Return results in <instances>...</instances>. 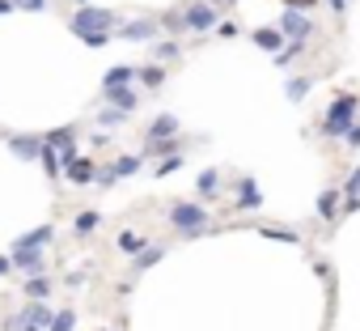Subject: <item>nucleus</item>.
<instances>
[{"instance_id": "obj_1", "label": "nucleus", "mask_w": 360, "mask_h": 331, "mask_svg": "<svg viewBox=\"0 0 360 331\" xmlns=\"http://www.w3.org/2000/svg\"><path fill=\"white\" fill-rule=\"evenodd\" d=\"M119 22H123V13H119V9L81 5V9L68 18V30H72L77 39H89V35H115V30H119Z\"/></svg>"}, {"instance_id": "obj_2", "label": "nucleus", "mask_w": 360, "mask_h": 331, "mask_svg": "<svg viewBox=\"0 0 360 331\" xmlns=\"http://www.w3.org/2000/svg\"><path fill=\"white\" fill-rule=\"evenodd\" d=\"M356 115H360V98L356 94H335L330 98V106H326V115H322V123H318V132L326 136V140H343V132L356 123Z\"/></svg>"}, {"instance_id": "obj_3", "label": "nucleus", "mask_w": 360, "mask_h": 331, "mask_svg": "<svg viewBox=\"0 0 360 331\" xmlns=\"http://www.w3.org/2000/svg\"><path fill=\"white\" fill-rule=\"evenodd\" d=\"M165 225L183 238V234L208 230V225H212V213H208V204H200V200H174V204L165 208Z\"/></svg>"}, {"instance_id": "obj_4", "label": "nucleus", "mask_w": 360, "mask_h": 331, "mask_svg": "<svg viewBox=\"0 0 360 331\" xmlns=\"http://www.w3.org/2000/svg\"><path fill=\"white\" fill-rule=\"evenodd\" d=\"M221 9L217 5H208V0H191V5H183V26H187V35L191 39H212V30L221 26Z\"/></svg>"}, {"instance_id": "obj_5", "label": "nucleus", "mask_w": 360, "mask_h": 331, "mask_svg": "<svg viewBox=\"0 0 360 331\" xmlns=\"http://www.w3.org/2000/svg\"><path fill=\"white\" fill-rule=\"evenodd\" d=\"M43 144L47 149H56V157H60V170L72 161V157H81V127L77 123H64V127H51V132H43Z\"/></svg>"}, {"instance_id": "obj_6", "label": "nucleus", "mask_w": 360, "mask_h": 331, "mask_svg": "<svg viewBox=\"0 0 360 331\" xmlns=\"http://www.w3.org/2000/svg\"><path fill=\"white\" fill-rule=\"evenodd\" d=\"M276 30L284 35V43H305V47H309V39L318 35L314 18H309V13H297V9H284V13L276 18Z\"/></svg>"}, {"instance_id": "obj_7", "label": "nucleus", "mask_w": 360, "mask_h": 331, "mask_svg": "<svg viewBox=\"0 0 360 331\" xmlns=\"http://www.w3.org/2000/svg\"><path fill=\"white\" fill-rule=\"evenodd\" d=\"M115 39L119 43H144V47H153L157 39H161V26H157V18H123L119 22V30H115Z\"/></svg>"}, {"instance_id": "obj_8", "label": "nucleus", "mask_w": 360, "mask_h": 331, "mask_svg": "<svg viewBox=\"0 0 360 331\" xmlns=\"http://www.w3.org/2000/svg\"><path fill=\"white\" fill-rule=\"evenodd\" d=\"M178 132H183V123H178L174 111H161V115H153V119L140 127L144 144H153V140H178Z\"/></svg>"}, {"instance_id": "obj_9", "label": "nucleus", "mask_w": 360, "mask_h": 331, "mask_svg": "<svg viewBox=\"0 0 360 331\" xmlns=\"http://www.w3.org/2000/svg\"><path fill=\"white\" fill-rule=\"evenodd\" d=\"M5 144H9L13 157H22V161H39L43 136H34V132H5Z\"/></svg>"}, {"instance_id": "obj_10", "label": "nucleus", "mask_w": 360, "mask_h": 331, "mask_svg": "<svg viewBox=\"0 0 360 331\" xmlns=\"http://www.w3.org/2000/svg\"><path fill=\"white\" fill-rule=\"evenodd\" d=\"M259 208H263L259 179H255V175H242V179H238V204H233V213H259Z\"/></svg>"}, {"instance_id": "obj_11", "label": "nucleus", "mask_w": 360, "mask_h": 331, "mask_svg": "<svg viewBox=\"0 0 360 331\" xmlns=\"http://www.w3.org/2000/svg\"><path fill=\"white\" fill-rule=\"evenodd\" d=\"M165 255H169V242H148V246L131 259V280H136V276H144V272H153Z\"/></svg>"}, {"instance_id": "obj_12", "label": "nucleus", "mask_w": 360, "mask_h": 331, "mask_svg": "<svg viewBox=\"0 0 360 331\" xmlns=\"http://www.w3.org/2000/svg\"><path fill=\"white\" fill-rule=\"evenodd\" d=\"M94 175H98V166H94V157H85V153H81V157H72V161L64 166V179H68L72 187H89V183H94Z\"/></svg>"}, {"instance_id": "obj_13", "label": "nucleus", "mask_w": 360, "mask_h": 331, "mask_svg": "<svg viewBox=\"0 0 360 331\" xmlns=\"http://www.w3.org/2000/svg\"><path fill=\"white\" fill-rule=\"evenodd\" d=\"M165 77H169V68H161V64H136V81H140V94H157V89H165Z\"/></svg>"}, {"instance_id": "obj_14", "label": "nucleus", "mask_w": 360, "mask_h": 331, "mask_svg": "<svg viewBox=\"0 0 360 331\" xmlns=\"http://www.w3.org/2000/svg\"><path fill=\"white\" fill-rule=\"evenodd\" d=\"M56 238V225L47 221V225H39V230H30V234H22V238H13L9 242V251H47V242Z\"/></svg>"}, {"instance_id": "obj_15", "label": "nucleus", "mask_w": 360, "mask_h": 331, "mask_svg": "<svg viewBox=\"0 0 360 331\" xmlns=\"http://www.w3.org/2000/svg\"><path fill=\"white\" fill-rule=\"evenodd\" d=\"M13 259V272H26V276H39L47 268V251H5Z\"/></svg>"}, {"instance_id": "obj_16", "label": "nucleus", "mask_w": 360, "mask_h": 331, "mask_svg": "<svg viewBox=\"0 0 360 331\" xmlns=\"http://www.w3.org/2000/svg\"><path fill=\"white\" fill-rule=\"evenodd\" d=\"M136 81V64H110L106 73H102V94H110V89H127Z\"/></svg>"}, {"instance_id": "obj_17", "label": "nucleus", "mask_w": 360, "mask_h": 331, "mask_svg": "<svg viewBox=\"0 0 360 331\" xmlns=\"http://www.w3.org/2000/svg\"><path fill=\"white\" fill-rule=\"evenodd\" d=\"M102 102H106L110 111H123V115H131V111L140 106V89H136V85H127V89H110V94H102Z\"/></svg>"}, {"instance_id": "obj_18", "label": "nucleus", "mask_w": 360, "mask_h": 331, "mask_svg": "<svg viewBox=\"0 0 360 331\" xmlns=\"http://www.w3.org/2000/svg\"><path fill=\"white\" fill-rule=\"evenodd\" d=\"M148 51H153V64H161V68H169V64L183 60V43H178V39H157Z\"/></svg>"}, {"instance_id": "obj_19", "label": "nucleus", "mask_w": 360, "mask_h": 331, "mask_svg": "<svg viewBox=\"0 0 360 331\" xmlns=\"http://www.w3.org/2000/svg\"><path fill=\"white\" fill-rule=\"evenodd\" d=\"M174 153H187V144H183V140H153V144L140 149V161H165V157H174Z\"/></svg>"}, {"instance_id": "obj_20", "label": "nucleus", "mask_w": 360, "mask_h": 331, "mask_svg": "<svg viewBox=\"0 0 360 331\" xmlns=\"http://www.w3.org/2000/svg\"><path fill=\"white\" fill-rule=\"evenodd\" d=\"M250 43H255L259 51H267V56H276V51L284 47V35H280L276 26H255V30H250Z\"/></svg>"}, {"instance_id": "obj_21", "label": "nucleus", "mask_w": 360, "mask_h": 331, "mask_svg": "<svg viewBox=\"0 0 360 331\" xmlns=\"http://www.w3.org/2000/svg\"><path fill=\"white\" fill-rule=\"evenodd\" d=\"M339 204H343V196H339V187H322L318 192V221H339Z\"/></svg>"}, {"instance_id": "obj_22", "label": "nucleus", "mask_w": 360, "mask_h": 331, "mask_svg": "<svg viewBox=\"0 0 360 331\" xmlns=\"http://www.w3.org/2000/svg\"><path fill=\"white\" fill-rule=\"evenodd\" d=\"M106 166H110V175L123 183V179H136V175H140V166H144V161H140V153H119V157L106 161Z\"/></svg>"}, {"instance_id": "obj_23", "label": "nucleus", "mask_w": 360, "mask_h": 331, "mask_svg": "<svg viewBox=\"0 0 360 331\" xmlns=\"http://www.w3.org/2000/svg\"><path fill=\"white\" fill-rule=\"evenodd\" d=\"M221 192H225V183H221V170H204V175L195 179V196H200V204L217 200Z\"/></svg>"}, {"instance_id": "obj_24", "label": "nucleus", "mask_w": 360, "mask_h": 331, "mask_svg": "<svg viewBox=\"0 0 360 331\" xmlns=\"http://www.w3.org/2000/svg\"><path fill=\"white\" fill-rule=\"evenodd\" d=\"M144 246H148V238H144L140 230H119V238H115V251H119V255H127V259H136Z\"/></svg>"}, {"instance_id": "obj_25", "label": "nucleus", "mask_w": 360, "mask_h": 331, "mask_svg": "<svg viewBox=\"0 0 360 331\" xmlns=\"http://www.w3.org/2000/svg\"><path fill=\"white\" fill-rule=\"evenodd\" d=\"M22 293H26L30 301H47V297L56 293V280L43 276V272H39V276H26V280H22Z\"/></svg>"}, {"instance_id": "obj_26", "label": "nucleus", "mask_w": 360, "mask_h": 331, "mask_svg": "<svg viewBox=\"0 0 360 331\" xmlns=\"http://www.w3.org/2000/svg\"><path fill=\"white\" fill-rule=\"evenodd\" d=\"M157 26H161L169 39L187 35V26H183V5H178V9H161V13H157Z\"/></svg>"}, {"instance_id": "obj_27", "label": "nucleus", "mask_w": 360, "mask_h": 331, "mask_svg": "<svg viewBox=\"0 0 360 331\" xmlns=\"http://www.w3.org/2000/svg\"><path fill=\"white\" fill-rule=\"evenodd\" d=\"M309 89H314V77H309V73H301V77H288V81H284V98H288V102H305V98H309Z\"/></svg>"}, {"instance_id": "obj_28", "label": "nucleus", "mask_w": 360, "mask_h": 331, "mask_svg": "<svg viewBox=\"0 0 360 331\" xmlns=\"http://www.w3.org/2000/svg\"><path fill=\"white\" fill-rule=\"evenodd\" d=\"M98 225H102V213H98V208H81V213L72 217V234H77V238H89Z\"/></svg>"}, {"instance_id": "obj_29", "label": "nucleus", "mask_w": 360, "mask_h": 331, "mask_svg": "<svg viewBox=\"0 0 360 331\" xmlns=\"http://www.w3.org/2000/svg\"><path fill=\"white\" fill-rule=\"evenodd\" d=\"M305 51H309L305 43H284V47H280V51H276L271 60H276V68H292V64H297V60H301Z\"/></svg>"}, {"instance_id": "obj_30", "label": "nucleus", "mask_w": 360, "mask_h": 331, "mask_svg": "<svg viewBox=\"0 0 360 331\" xmlns=\"http://www.w3.org/2000/svg\"><path fill=\"white\" fill-rule=\"evenodd\" d=\"M263 238H276V242H288V246H301V234L297 230H284V225H259Z\"/></svg>"}, {"instance_id": "obj_31", "label": "nucleus", "mask_w": 360, "mask_h": 331, "mask_svg": "<svg viewBox=\"0 0 360 331\" xmlns=\"http://www.w3.org/2000/svg\"><path fill=\"white\" fill-rule=\"evenodd\" d=\"M183 161H187V153H174V157H165V161L153 166V175H157V179H169V175L183 170Z\"/></svg>"}, {"instance_id": "obj_32", "label": "nucleus", "mask_w": 360, "mask_h": 331, "mask_svg": "<svg viewBox=\"0 0 360 331\" xmlns=\"http://www.w3.org/2000/svg\"><path fill=\"white\" fill-rule=\"evenodd\" d=\"M47 331H77V310H56Z\"/></svg>"}, {"instance_id": "obj_33", "label": "nucleus", "mask_w": 360, "mask_h": 331, "mask_svg": "<svg viewBox=\"0 0 360 331\" xmlns=\"http://www.w3.org/2000/svg\"><path fill=\"white\" fill-rule=\"evenodd\" d=\"M339 196H343V200H356V196H360V166H356V170H352V175L343 179V187H339Z\"/></svg>"}, {"instance_id": "obj_34", "label": "nucleus", "mask_w": 360, "mask_h": 331, "mask_svg": "<svg viewBox=\"0 0 360 331\" xmlns=\"http://www.w3.org/2000/svg\"><path fill=\"white\" fill-rule=\"evenodd\" d=\"M94 119H98V123H102V127H119V123H127V119H131V115H123V111H110V106H106V111H98V115H94Z\"/></svg>"}, {"instance_id": "obj_35", "label": "nucleus", "mask_w": 360, "mask_h": 331, "mask_svg": "<svg viewBox=\"0 0 360 331\" xmlns=\"http://www.w3.org/2000/svg\"><path fill=\"white\" fill-rule=\"evenodd\" d=\"M13 9H18V13H47L51 0H13Z\"/></svg>"}, {"instance_id": "obj_36", "label": "nucleus", "mask_w": 360, "mask_h": 331, "mask_svg": "<svg viewBox=\"0 0 360 331\" xmlns=\"http://www.w3.org/2000/svg\"><path fill=\"white\" fill-rule=\"evenodd\" d=\"M212 35H217V39H238V35H242V26H238V22H229V18H221V26H217Z\"/></svg>"}, {"instance_id": "obj_37", "label": "nucleus", "mask_w": 360, "mask_h": 331, "mask_svg": "<svg viewBox=\"0 0 360 331\" xmlns=\"http://www.w3.org/2000/svg\"><path fill=\"white\" fill-rule=\"evenodd\" d=\"M280 5H284V9H297V13H309V9L322 5V0H280Z\"/></svg>"}, {"instance_id": "obj_38", "label": "nucleus", "mask_w": 360, "mask_h": 331, "mask_svg": "<svg viewBox=\"0 0 360 331\" xmlns=\"http://www.w3.org/2000/svg\"><path fill=\"white\" fill-rule=\"evenodd\" d=\"M314 272L326 280V289H335V272H330V263H326V259H314Z\"/></svg>"}, {"instance_id": "obj_39", "label": "nucleus", "mask_w": 360, "mask_h": 331, "mask_svg": "<svg viewBox=\"0 0 360 331\" xmlns=\"http://www.w3.org/2000/svg\"><path fill=\"white\" fill-rule=\"evenodd\" d=\"M81 43L98 51V47H110V43H115V35H89V39H81Z\"/></svg>"}, {"instance_id": "obj_40", "label": "nucleus", "mask_w": 360, "mask_h": 331, "mask_svg": "<svg viewBox=\"0 0 360 331\" xmlns=\"http://www.w3.org/2000/svg\"><path fill=\"white\" fill-rule=\"evenodd\" d=\"M343 149H360V123H352V127L343 132Z\"/></svg>"}, {"instance_id": "obj_41", "label": "nucleus", "mask_w": 360, "mask_h": 331, "mask_svg": "<svg viewBox=\"0 0 360 331\" xmlns=\"http://www.w3.org/2000/svg\"><path fill=\"white\" fill-rule=\"evenodd\" d=\"M326 5H330V13H335V18H343V13H347V5H352V0H326Z\"/></svg>"}, {"instance_id": "obj_42", "label": "nucleus", "mask_w": 360, "mask_h": 331, "mask_svg": "<svg viewBox=\"0 0 360 331\" xmlns=\"http://www.w3.org/2000/svg\"><path fill=\"white\" fill-rule=\"evenodd\" d=\"M0 276H13V259L5 251H0Z\"/></svg>"}, {"instance_id": "obj_43", "label": "nucleus", "mask_w": 360, "mask_h": 331, "mask_svg": "<svg viewBox=\"0 0 360 331\" xmlns=\"http://www.w3.org/2000/svg\"><path fill=\"white\" fill-rule=\"evenodd\" d=\"M208 5H217V9H221V13H229V9H233V5H238V0H208Z\"/></svg>"}, {"instance_id": "obj_44", "label": "nucleus", "mask_w": 360, "mask_h": 331, "mask_svg": "<svg viewBox=\"0 0 360 331\" xmlns=\"http://www.w3.org/2000/svg\"><path fill=\"white\" fill-rule=\"evenodd\" d=\"M9 13H18V9H13V0H0V18H9Z\"/></svg>"}, {"instance_id": "obj_45", "label": "nucleus", "mask_w": 360, "mask_h": 331, "mask_svg": "<svg viewBox=\"0 0 360 331\" xmlns=\"http://www.w3.org/2000/svg\"><path fill=\"white\" fill-rule=\"evenodd\" d=\"M81 5H89V0H77V9H81Z\"/></svg>"}, {"instance_id": "obj_46", "label": "nucleus", "mask_w": 360, "mask_h": 331, "mask_svg": "<svg viewBox=\"0 0 360 331\" xmlns=\"http://www.w3.org/2000/svg\"><path fill=\"white\" fill-rule=\"evenodd\" d=\"M98 331H115V327H98Z\"/></svg>"}, {"instance_id": "obj_47", "label": "nucleus", "mask_w": 360, "mask_h": 331, "mask_svg": "<svg viewBox=\"0 0 360 331\" xmlns=\"http://www.w3.org/2000/svg\"><path fill=\"white\" fill-rule=\"evenodd\" d=\"M0 306H5V293H0Z\"/></svg>"}]
</instances>
